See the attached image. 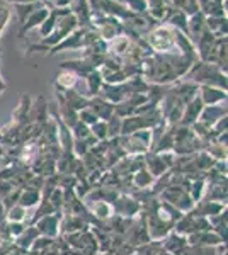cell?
I'll return each instance as SVG.
<instances>
[{
    "label": "cell",
    "mask_w": 228,
    "mask_h": 255,
    "mask_svg": "<svg viewBox=\"0 0 228 255\" xmlns=\"http://www.w3.org/2000/svg\"><path fill=\"white\" fill-rule=\"evenodd\" d=\"M10 5H15V3H29V2H36V0H5Z\"/></svg>",
    "instance_id": "39"
},
{
    "label": "cell",
    "mask_w": 228,
    "mask_h": 255,
    "mask_svg": "<svg viewBox=\"0 0 228 255\" xmlns=\"http://www.w3.org/2000/svg\"><path fill=\"white\" fill-rule=\"evenodd\" d=\"M184 79L198 85H211L228 92V75L215 63H205L201 60L196 61V65L189 70Z\"/></svg>",
    "instance_id": "3"
},
{
    "label": "cell",
    "mask_w": 228,
    "mask_h": 255,
    "mask_svg": "<svg viewBox=\"0 0 228 255\" xmlns=\"http://www.w3.org/2000/svg\"><path fill=\"white\" fill-rule=\"evenodd\" d=\"M78 82V77L77 73H73L72 70H67V68H60V72H58L56 79H55V89L56 92H67V90H72L75 89Z\"/></svg>",
    "instance_id": "16"
},
{
    "label": "cell",
    "mask_w": 228,
    "mask_h": 255,
    "mask_svg": "<svg viewBox=\"0 0 228 255\" xmlns=\"http://www.w3.org/2000/svg\"><path fill=\"white\" fill-rule=\"evenodd\" d=\"M114 213L123 218H133L140 211V201L136 197L130 196H119L113 203Z\"/></svg>",
    "instance_id": "8"
},
{
    "label": "cell",
    "mask_w": 228,
    "mask_h": 255,
    "mask_svg": "<svg viewBox=\"0 0 228 255\" xmlns=\"http://www.w3.org/2000/svg\"><path fill=\"white\" fill-rule=\"evenodd\" d=\"M48 14H49V9H48L46 5L41 7V9H38V10L32 12V14L27 17L26 22H24L22 26H20L19 34H17L19 38H24V36H26L29 31H32V29H36V27H39L41 24L44 22V19L48 17Z\"/></svg>",
    "instance_id": "13"
},
{
    "label": "cell",
    "mask_w": 228,
    "mask_h": 255,
    "mask_svg": "<svg viewBox=\"0 0 228 255\" xmlns=\"http://www.w3.org/2000/svg\"><path fill=\"white\" fill-rule=\"evenodd\" d=\"M196 61L184 55L153 53L142 63V77L152 85H171L188 75Z\"/></svg>",
    "instance_id": "1"
},
{
    "label": "cell",
    "mask_w": 228,
    "mask_h": 255,
    "mask_svg": "<svg viewBox=\"0 0 228 255\" xmlns=\"http://www.w3.org/2000/svg\"><path fill=\"white\" fill-rule=\"evenodd\" d=\"M48 9H68L73 0H43Z\"/></svg>",
    "instance_id": "35"
},
{
    "label": "cell",
    "mask_w": 228,
    "mask_h": 255,
    "mask_svg": "<svg viewBox=\"0 0 228 255\" xmlns=\"http://www.w3.org/2000/svg\"><path fill=\"white\" fill-rule=\"evenodd\" d=\"M90 26L92 29L101 36L102 39L111 43L116 38H119L121 34H124V26L119 19L111 17V15L101 14V12H94L90 15Z\"/></svg>",
    "instance_id": "5"
},
{
    "label": "cell",
    "mask_w": 228,
    "mask_h": 255,
    "mask_svg": "<svg viewBox=\"0 0 228 255\" xmlns=\"http://www.w3.org/2000/svg\"><path fill=\"white\" fill-rule=\"evenodd\" d=\"M114 215V208L111 203H106V201H95L94 206V216L101 218V220H106V218H111Z\"/></svg>",
    "instance_id": "27"
},
{
    "label": "cell",
    "mask_w": 228,
    "mask_h": 255,
    "mask_svg": "<svg viewBox=\"0 0 228 255\" xmlns=\"http://www.w3.org/2000/svg\"><path fill=\"white\" fill-rule=\"evenodd\" d=\"M205 187H206V182H205V179H203V177H200V179H194L193 182H191L189 194H191V197H193L194 203H200V201H201Z\"/></svg>",
    "instance_id": "29"
},
{
    "label": "cell",
    "mask_w": 228,
    "mask_h": 255,
    "mask_svg": "<svg viewBox=\"0 0 228 255\" xmlns=\"http://www.w3.org/2000/svg\"><path fill=\"white\" fill-rule=\"evenodd\" d=\"M78 27V20L77 17L73 15V12L68 9H61V14H60V19H58V24L55 27V31L48 36V38H43L39 43H34V44H29L27 49V55L34 51H43V53H48L51 48H55L56 44H60L61 41L65 38H68L73 31Z\"/></svg>",
    "instance_id": "2"
},
{
    "label": "cell",
    "mask_w": 228,
    "mask_h": 255,
    "mask_svg": "<svg viewBox=\"0 0 228 255\" xmlns=\"http://www.w3.org/2000/svg\"><path fill=\"white\" fill-rule=\"evenodd\" d=\"M85 82H87V94H85V96L89 99L99 96L102 85H104V79H102V75L99 73V70H94L90 75H87Z\"/></svg>",
    "instance_id": "24"
},
{
    "label": "cell",
    "mask_w": 228,
    "mask_h": 255,
    "mask_svg": "<svg viewBox=\"0 0 228 255\" xmlns=\"http://www.w3.org/2000/svg\"><path fill=\"white\" fill-rule=\"evenodd\" d=\"M176 32L169 24H159L145 36L148 46L153 49V53H169V55H181L176 43Z\"/></svg>",
    "instance_id": "4"
},
{
    "label": "cell",
    "mask_w": 228,
    "mask_h": 255,
    "mask_svg": "<svg viewBox=\"0 0 228 255\" xmlns=\"http://www.w3.org/2000/svg\"><path fill=\"white\" fill-rule=\"evenodd\" d=\"M188 31H189V39L194 44L198 43V39L201 38V34L206 31V15L203 12H196V14L189 15V24H188Z\"/></svg>",
    "instance_id": "15"
},
{
    "label": "cell",
    "mask_w": 228,
    "mask_h": 255,
    "mask_svg": "<svg viewBox=\"0 0 228 255\" xmlns=\"http://www.w3.org/2000/svg\"><path fill=\"white\" fill-rule=\"evenodd\" d=\"M31 111H32V102H31V97L24 94L20 97V102L19 106L15 108V111L12 113V123L19 126H26L31 123Z\"/></svg>",
    "instance_id": "10"
},
{
    "label": "cell",
    "mask_w": 228,
    "mask_h": 255,
    "mask_svg": "<svg viewBox=\"0 0 228 255\" xmlns=\"http://www.w3.org/2000/svg\"><path fill=\"white\" fill-rule=\"evenodd\" d=\"M63 97H65V101H67L73 109L78 111V113H80L82 109H87V108H89V101H90V99L87 97L85 94L77 92L75 89L63 92Z\"/></svg>",
    "instance_id": "22"
},
{
    "label": "cell",
    "mask_w": 228,
    "mask_h": 255,
    "mask_svg": "<svg viewBox=\"0 0 228 255\" xmlns=\"http://www.w3.org/2000/svg\"><path fill=\"white\" fill-rule=\"evenodd\" d=\"M26 216H27V209L19 206V204H15L14 208H10L9 211H7L5 220L10 221V223H24Z\"/></svg>",
    "instance_id": "28"
},
{
    "label": "cell",
    "mask_w": 228,
    "mask_h": 255,
    "mask_svg": "<svg viewBox=\"0 0 228 255\" xmlns=\"http://www.w3.org/2000/svg\"><path fill=\"white\" fill-rule=\"evenodd\" d=\"M162 199H165V203L176 206L182 213H189L194 208V201L191 197L188 187L182 186H171L162 191Z\"/></svg>",
    "instance_id": "6"
},
{
    "label": "cell",
    "mask_w": 228,
    "mask_h": 255,
    "mask_svg": "<svg viewBox=\"0 0 228 255\" xmlns=\"http://www.w3.org/2000/svg\"><path fill=\"white\" fill-rule=\"evenodd\" d=\"M60 14H61V9H49L48 17L44 19V22L38 27L41 39L48 38V36L51 34L53 31H55V27H56V24H58V19H60Z\"/></svg>",
    "instance_id": "23"
},
{
    "label": "cell",
    "mask_w": 228,
    "mask_h": 255,
    "mask_svg": "<svg viewBox=\"0 0 228 255\" xmlns=\"http://www.w3.org/2000/svg\"><path fill=\"white\" fill-rule=\"evenodd\" d=\"M121 2H123V0H121Z\"/></svg>",
    "instance_id": "42"
},
{
    "label": "cell",
    "mask_w": 228,
    "mask_h": 255,
    "mask_svg": "<svg viewBox=\"0 0 228 255\" xmlns=\"http://www.w3.org/2000/svg\"><path fill=\"white\" fill-rule=\"evenodd\" d=\"M228 114V106L225 108V106H205V109H203L201 116H200V121L203 123V125L213 128L217 123L222 119L223 116H227Z\"/></svg>",
    "instance_id": "14"
},
{
    "label": "cell",
    "mask_w": 228,
    "mask_h": 255,
    "mask_svg": "<svg viewBox=\"0 0 228 255\" xmlns=\"http://www.w3.org/2000/svg\"><path fill=\"white\" fill-rule=\"evenodd\" d=\"M162 245H164L165 252H169V254H172V255H179L182 250L189 247V242H188V237H184V235H181V233L174 232L167 238H165V242Z\"/></svg>",
    "instance_id": "19"
},
{
    "label": "cell",
    "mask_w": 228,
    "mask_h": 255,
    "mask_svg": "<svg viewBox=\"0 0 228 255\" xmlns=\"http://www.w3.org/2000/svg\"><path fill=\"white\" fill-rule=\"evenodd\" d=\"M121 126H123V119L118 114H113V116L107 119V136H109V139L121 136Z\"/></svg>",
    "instance_id": "26"
},
{
    "label": "cell",
    "mask_w": 228,
    "mask_h": 255,
    "mask_svg": "<svg viewBox=\"0 0 228 255\" xmlns=\"http://www.w3.org/2000/svg\"><path fill=\"white\" fill-rule=\"evenodd\" d=\"M12 17V9L7 5H0V36L3 34V31H5L7 24H9V20Z\"/></svg>",
    "instance_id": "34"
},
{
    "label": "cell",
    "mask_w": 228,
    "mask_h": 255,
    "mask_svg": "<svg viewBox=\"0 0 228 255\" xmlns=\"http://www.w3.org/2000/svg\"><path fill=\"white\" fill-rule=\"evenodd\" d=\"M203 109H205V104H203L201 97L196 96L184 108V113H182V119H181L179 125L181 126H193L194 123L200 121V116H201Z\"/></svg>",
    "instance_id": "9"
},
{
    "label": "cell",
    "mask_w": 228,
    "mask_h": 255,
    "mask_svg": "<svg viewBox=\"0 0 228 255\" xmlns=\"http://www.w3.org/2000/svg\"><path fill=\"white\" fill-rule=\"evenodd\" d=\"M41 7H44V2H43V0H41V2L15 3V5H12V14H14V15H15V19H17L19 27L22 26L24 22H26L27 17L32 14V12L38 10V9H41Z\"/></svg>",
    "instance_id": "18"
},
{
    "label": "cell",
    "mask_w": 228,
    "mask_h": 255,
    "mask_svg": "<svg viewBox=\"0 0 228 255\" xmlns=\"http://www.w3.org/2000/svg\"><path fill=\"white\" fill-rule=\"evenodd\" d=\"M7 89V84H5V82H3V79H2V77H0V94H2L3 92V90H5Z\"/></svg>",
    "instance_id": "40"
},
{
    "label": "cell",
    "mask_w": 228,
    "mask_h": 255,
    "mask_svg": "<svg viewBox=\"0 0 228 255\" xmlns=\"http://www.w3.org/2000/svg\"><path fill=\"white\" fill-rule=\"evenodd\" d=\"M90 133L94 134V138L97 139V141H106V139H109V136H107V121H101V119H99L94 126H90Z\"/></svg>",
    "instance_id": "30"
},
{
    "label": "cell",
    "mask_w": 228,
    "mask_h": 255,
    "mask_svg": "<svg viewBox=\"0 0 228 255\" xmlns=\"http://www.w3.org/2000/svg\"><path fill=\"white\" fill-rule=\"evenodd\" d=\"M78 121H82L84 125H87L90 128V126H94L95 123L99 121V118H97V114H95L92 109L87 108V109H82L80 113H78Z\"/></svg>",
    "instance_id": "33"
},
{
    "label": "cell",
    "mask_w": 228,
    "mask_h": 255,
    "mask_svg": "<svg viewBox=\"0 0 228 255\" xmlns=\"http://www.w3.org/2000/svg\"><path fill=\"white\" fill-rule=\"evenodd\" d=\"M36 2H41V0H36Z\"/></svg>",
    "instance_id": "41"
},
{
    "label": "cell",
    "mask_w": 228,
    "mask_h": 255,
    "mask_svg": "<svg viewBox=\"0 0 228 255\" xmlns=\"http://www.w3.org/2000/svg\"><path fill=\"white\" fill-rule=\"evenodd\" d=\"M89 108L97 114V118L101 121H107L114 114V104H111L109 101L102 99L101 96H95L89 101Z\"/></svg>",
    "instance_id": "17"
},
{
    "label": "cell",
    "mask_w": 228,
    "mask_h": 255,
    "mask_svg": "<svg viewBox=\"0 0 228 255\" xmlns=\"http://www.w3.org/2000/svg\"><path fill=\"white\" fill-rule=\"evenodd\" d=\"M217 143L218 145H222L223 148H227L228 150V131H225V133H222L220 136L217 138Z\"/></svg>",
    "instance_id": "37"
},
{
    "label": "cell",
    "mask_w": 228,
    "mask_h": 255,
    "mask_svg": "<svg viewBox=\"0 0 228 255\" xmlns=\"http://www.w3.org/2000/svg\"><path fill=\"white\" fill-rule=\"evenodd\" d=\"M41 235H39V232H38V228H36L34 225H31V226H27L26 230H24L20 235L15 238V247H19V249H22V250H26V252H29L31 250V247L34 245V242L38 240Z\"/></svg>",
    "instance_id": "20"
},
{
    "label": "cell",
    "mask_w": 228,
    "mask_h": 255,
    "mask_svg": "<svg viewBox=\"0 0 228 255\" xmlns=\"http://www.w3.org/2000/svg\"><path fill=\"white\" fill-rule=\"evenodd\" d=\"M70 10L78 20V27H92L90 26V15H92V9H90L89 0H73Z\"/></svg>",
    "instance_id": "11"
},
{
    "label": "cell",
    "mask_w": 228,
    "mask_h": 255,
    "mask_svg": "<svg viewBox=\"0 0 228 255\" xmlns=\"http://www.w3.org/2000/svg\"><path fill=\"white\" fill-rule=\"evenodd\" d=\"M206 27H208L217 38H227L228 36V17L227 15L206 17Z\"/></svg>",
    "instance_id": "21"
},
{
    "label": "cell",
    "mask_w": 228,
    "mask_h": 255,
    "mask_svg": "<svg viewBox=\"0 0 228 255\" xmlns=\"http://www.w3.org/2000/svg\"><path fill=\"white\" fill-rule=\"evenodd\" d=\"M152 180H153V175L148 170H145V168H140L138 172H135V186L136 187H140V189L148 187L152 184Z\"/></svg>",
    "instance_id": "31"
},
{
    "label": "cell",
    "mask_w": 228,
    "mask_h": 255,
    "mask_svg": "<svg viewBox=\"0 0 228 255\" xmlns=\"http://www.w3.org/2000/svg\"><path fill=\"white\" fill-rule=\"evenodd\" d=\"M123 3L135 14H147L148 10L147 0H123Z\"/></svg>",
    "instance_id": "32"
},
{
    "label": "cell",
    "mask_w": 228,
    "mask_h": 255,
    "mask_svg": "<svg viewBox=\"0 0 228 255\" xmlns=\"http://www.w3.org/2000/svg\"><path fill=\"white\" fill-rule=\"evenodd\" d=\"M200 97L205 106H217V104H222L223 101H227L228 92L218 87H211V85H201Z\"/></svg>",
    "instance_id": "12"
},
{
    "label": "cell",
    "mask_w": 228,
    "mask_h": 255,
    "mask_svg": "<svg viewBox=\"0 0 228 255\" xmlns=\"http://www.w3.org/2000/svg\"><path fill=\"white\" fill-rule=\"evenodd\" d=\"M5 255H27V252H26V250H22V249H19V247H15V244H14V247H12V249Z\"/></svg>",
    "instance_id": "38"
},
{
    "label": "cell",
    "mask_w": 228,
    "mask_h": 255,
    "mask_svg": "<svg viewBox=\"0 0 228 255\" xmlns=\"http://www.w3.org/2000/svg\"><path fill=\"white\" fill-rule=\"evenodd\" d=\"M225 131H228V114L227 116H223L220 121L217 123V125L213 126V136L218 138L222 133H225Z\"/></svg>",
    "instance_id": "36"
},
{
    "label": "cell",
    "mask_w": 228,
    "mask_h": 255,
    "mask_svg": "<svg viewBox=\"0 0 228 255\" xmlns=\"http://www.w3.org/2000/svg\"><path fill=\"white\" fill-rule=\"evenodd\" d=\"M41 201V191H36V189H20V196H19V206L22 208H34L38 206Z\"/></svg>",
    "instance_id": "25"
},
{
    "label": "cell",
    "mask_w": 228,
    "mask_h": 255,
    "mask_svg": "<svg viewBox=\"0 0 228 255\" xmlns=\"http://www.w3.org/2000/svg\"><path fill=\"white\" fill-rule=\"evenodd\" d=\"M34 226L38 228L41 237L55 238L61 228V215L60 213H53V215L43 216L41 220L36 221Z\"/></svg>",
    "instance_id": "7"
}]
</instances>
